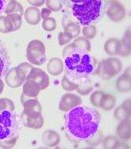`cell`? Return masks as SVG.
<instances>
[{"mask_svg":"<svg viewBox=\"0 0 131 149\" xmlns=\"http://www.w3.org/2000/svg\"><path fill=\"white\" fill-rule=\"evenodd\" d=\"M116 87L119 92L130 91V67L127 68L124 73L117 78Z\"/></svg>","mask_w":131,"mask_h":149,"instance_id":"12","label":"cell"},{"mask_svg":"<svg viewBox=\"0 0 131 149\" xmlns=\"http://www.w3.org/2000/svg\"><path fill=\"white\" fill-rule=\"evenodd\" d=\"M20 118L21 122H23L24 125L27 127H29V128L40 129L44 125V118L42 115H40L39 118H28L25 114H22Z\"/></svg>","mask_w":131,"mask_h":149,"instance_id":"20","label":"cell"},{"mask_svg":"<svg viewBox=\"0 0 131 149\" xmlns=\"http://www.w3.org/2000/svg\"><path fill=\"white\" fill-rule=\"evenodd\" d=\"M116 105V97L112 94H105L103 100L101 102L100 107L103 109L104 111H111Z\"/></svg>","mask_w":131,"mask_h":149,"instance_id":"23","label":"cell"},{"mask_svg":"<svg viewBox=\"0 0 131 149\" xmlns=\"http://www.w3.org/2000/svg\"><path fill=\"white\" fill-rule=\"evenodd\" d=\"M28 3L31 4L32 6L35 7H40L44 3V1H35V0H28Z\"/></svg>","mask_w":131,"mask_h":149,"instance_id":"43","label":"cell"},{"mask_svg":"<svg viewBox=\"0 0 131 149\" xmlns=\"http://www.w3.org/2000/svg\"><path fill=\"white\" fill-rule=\"evenodd\" d=\"M26 80H31L38 84L40 90H44L49 86V77L44 70L39 68H32L29 72Z\"/></svg>","mask_w":131,"mask_h":149,"instance_id":"9","label":"cell"},{"mask_svg":"<svg viewBox=\"0 0 131 149\" xmlns=\"http://www.w3.org/2000/svg\"><path fill=\"white\" fill-rule=\"evenodd\" d=\"M46 49L44 43L38 40H31L27 47V58L35 65H42L46 61Z\"/></svg>","mask_w":131,"mask_h":149,"instance_id":"6","label":"cell"},{"mask_svg":"<svg viewBox=\"0 0 131 149\" xmlns=\"http://www.w3.org/2000/svg\"><path fill=\"white\" fill-rule=\"evenodd\" d=\"M4 13H6L7 15L16 14L22 17V15H24V8L22 7V5L16 1H8V3L5 8Z\"/></svg>","mask_w":131,"mask_h":149,"instance_id":"22","label":"cell"},{"mask_svg":"<svg viewBox=\"0 0 131 149\" xmlns=\"http://www.w3.org/2000/svg\"><path fill=\"white\" fill-rule=\"evenodd\" d=\"M24 18L26 22L31 25L38 24L41 19L40 10L38 8L35 7H30L27 8V10H25Z\"/></svg>","mask_w":131,"mask_h":149,"instance_id":"15","label":"cell"},{"mask_svg":"<svg viewBox=\"0 0 131 149\" xmlns=\"http://www.w3.org/2000/svg\"><path fill=\"white\" fill-rule=\"evenodd\" d=\"M114 116L115 118H117V120H120V121H122L125 118H130V115L127 114V113L125 111V110L123 109V107L120 106L116 109V111L114 112Z\"/></svg>","mask_w":131,"mask_h":149,"instance_id":"37","label":"cell"},{"mask_svg":"<svg viewBox=\"0 0 131 149\" xmlns=\"http://www.w3.org/2000/svg\"><path fill=\"white\" fill-rule=\"evenodd\" d=\"M105 3L101 0L70 2L73 18L83 26H89L100 19L103 15Z\"/></svg>","mask_w":131,"mask_h":149,"instance_id":"3","label":"cell"},{"mask_svg":"<svg viewBox=\"0 0 131 149\" xmlns=\"http://www.w3.org/2000/svg\"><path fill=\"white\" fill-rule=\"evenodd\" d=\"M120 143L114 136H108L103 140V147L105 148H118Z\"/></svg>","mask_w":131,"mask_h":149,"instance_id":"31","label":"cell"},{"mask_svg":"<svg viewBox=\"0 0 131 149\" xmlns=\"http://www.w3.org/2000/svg\"><path fill=\"white\" fill-rule=\"evenodd\" d=\"M60 135L54 131L48 130L43 133L42 135V141L45 146L48 147H55L60 143Z\"/></svg>","mask_w":131,"mask_h":149,"instance_id":"17","label":"cell"},{"mask_svg":"<svg viewBox=\"0 0 131 149\" xmlns=\"http://www.w3.org/2000/svg\"><path fill=\"white\" fill-rule=\"evenodd\" d=\"M64 28V32H65L66 34L70 36L72 38L76 37L77 36H79L80 32V27L77 24L73 23L72 21L68 24H66Z\"/></svg>","mask_w":131,"mask_h":149,"instance_id":"24","label":"cell"},{"mask_svg":"<svg viewBox=\"0 0 131 149\" xmlns=\"http://www.w3.org/2000/svg\"><path fill=\"white\" fill-rule=\"evenodd\" d=\"M63 3L61 1H54V0H49L46 1V6L49 7L51 11H59L63 7Z\"/></svg>","mask_w":131,"mask_h":149,"instance_id":"36","label":"cell"},{"mask_svg":"<svg viewBox=\"0 0 131 149\" xmlns=\"http://www.w3.org/2000/svg\"><path fill=\"white\" fill-rule=\"evenodd\" d=\"M27 74L20 68L14 67L7 72L5 76V81L8 86L10 88H18L23 85L26 80Z\"/></svg>","mask_w":131,"mask_h":149,"instance_id":"7","label":"cell"},{"mask_svg":"<svg viewBox=\"0 0 131 149\" xmlns=\"http://www.w3.org/2000/svg\"><path fill=\"white\" fill-rule=\"evenodd\" d=\"M61 86H62L63 89L66 91H73V90L77 89L78 83L73 82L66 75H64L61 80Z\"/></svg>","mask_w":131,"mask_h":149,"instance_id":"28","label":"cell"},{"mask_svg":"<svg viewBox=\"0 0 131 149\" xmlns=\"http://www.w3.org/2000/svg\"><path fill=\"white\" fill-rule=\"evenodd\" d=\"M3 88H4V83L3 81L1 80L0 78V94H2V92H3Z\"/></svg>","mask_w":131,"mask_h":149,"instance_id":"44","label":"cell"},{"mask_svg":"<svg viewBox=\"0 0 131 149\" xmlns=\"http://www.w3.org/2000/svg\"><path fill=\"white\" fill-rule=\"evenodd\" d=\"M63 57L65 75L73 82L88 80L95 72L96 61L93 55L77 48L73 43L64 48Z\"/></svg>","mask_w":131,"mask_h":149,"instance_id":"2","label":"cell"},{"mask_svg":"<svg viewBox=\"0 0 131 149\" xmlns=\"http://www.w3.org/2000/svg\"><path fill=\"white\" fill-rule=\"evenodd\" d=\"M93 90V86L91 81L89 80H85L84 81H81L78 84V87H77V92L80 94H82V95H87L89 94Z\"/></svg>","mask_w":131,"mask_h":149,"instance_id":"25","label":"cell"},{"mask_svg":"<svg viewBox=\"0 0 131 149\" xmlns=\"http://www.w3.org/2000/svg\"><path fill=\"white\" fill-rule=\"evenodd\" d=\"M7 3H8V1H6V0H0V17H1L2 14L4 12L5 8L7 6Z\"/></svg>","mask_w":131,"mask_h":149,"instance_id":"42","label":"cell"},{"mask_svg":"<svg viewBox=\"0 0 131 149\" xmlns=\"http://www.w3.org/2000/svg\"><path fill=\"white\" fill-rule=\"evenodd\" d=\"M42 26H43V28L45 31H54L56 28V22H55V19L54 18L49 17L44 19Z\"/></svg>","mask_w":131,"mask_h":149,"instance_id":"33","label":"cell"},{"mask_svg":"<svg viewBox=\"0 0 131 149\" xmlns=\"http://www.w3.org/2000/svg\"><path fill=\"white\" fill-rule=\"evenodd\" d=\"M121 48L120 40L116 38H111L108 40L104 45L105 51L110 56H116L119 54Z\"/></svg>","mask_w":131,"mask_h":149,"instance_id":"19","label":"cell"},{"mask_svg":"<svg viewBox=\"0 0 131 149\" xmlns=\"http://www.w3.org/2000/svg\"><path fill=\"white\" fill-rule=\"evenodd\" d=\"M9 19H10V23L13 27V30L14 31H17L22 26V18L16 14H11L7 15Z\"/></svg>","mask_w":131,"mask_h":149,"instance_id":"34","label":"cell"},{"mask_svg":"<svg viewBox=\"0 0 131 149\" xmlns=\"http://www.w3.org/2000/svg\"><path fill=\"white\" fill-rule=\"evenodd\" d=\"M18 138H19V135H16L10 138V139H5V140H0V147L3 148H12L15 145Z\"/></svg>","mask_w":131,"mask_h":149,"instance_id":"35","label":"cell"},{"mask_svg":"<svg viewBox=\"0 0 131 149\" xmlns=\"http://www.w3.org/2000/svg\"><path fill=\"white\" fill-rule=\"evenodd\" d=\"M121 43V48L119 55L123 56H127L130 54V28L128 29L125 34L123 39L120 40Z\"/></svg>","mask_w":131,"mask_h":149,"instance_id":"21","label":"cell"},{"mask_svg":"<svg viewBox=\"0 0 131 149\" xmlns=\"http://www.w3.org/2000/svg\"><path fill=\"white\" fill-rule=\"evenodd\" d=\"M19 67L20 68L21 70H24V72L27 75H28V73H29V72L31 71V69L33 68L31 65H30V64H28V63H26V62L20 64V65H19Z\"/></svg>","mask_w":131,"mask_h":149,"instance_id":"39","label":"cell"},{"mask_svg":"<svg viewBox=\"0 0 131 149\" xmlns=\"http://www.w3.org/2000/svg\"><path fill=\"white\" fill-rule=\"evenodd\" d=\"M117 135L120 139L128 140L130 139V120L125 118L122 120L117 128Z\"/></svg>","mask_w":131,"mask_h":149,"instance_id":"16","label":"cell"},{"mask_svg":"<svg viewBox=\"0 0 131 149\" xmlns=\"http://www.w3.org/2000/svg\"><path fill=\"white\" fill-rule=\"evenodd\" d=\"M107 15L111 20L114 22H120L125 15V7L118 2H113L110 8L107 10Z\"/></svg>","mask_w":131,"mask_h":149,"instance_id":"11","label":"cell"},{"mask_svg":"<svg viewBox=\"0 0 131 149\" xmlns=\"http://www.w3.org/2000/svg\"><path fill=\"white\" fill-rule=\"evenodd\" d=\"M47 69L50 74L53 76H58L64 70V63L60 58L54 57L49 61Z\"/></svg>","mask_w":131,"mask_h":149,"instance_id":"18","label":"cell"},{"mask_svg":"<svg viewBox=\"0 0 131 149\" xmlns=\"http://www.w3.org/2000/svg\"><path fill=\"white\" fill-rule=\"evenodd\" d=\"M82 103L81 98L77 94L67 93L60 98L59 103V109L64 112H68L76 107L80 106Z\"/></svg>","mask_w":131,"mask_h":149,"instance_id":"8","label":"cell"},{"mask_svg":"<svg viewBox=\"0 0 131 149\" xmlns=\"http://www.w3.org/2000/svg\"><path fill=\"white\" fill-rule=\"evenodd\" d=\"M72 37L69 36L68 34H66L65 32H60L59 33V36H58V41H59V45H67L68 43L71 41V40H72Z\"/></svg>","mask_w":131,"mask_h":149,"instance_id":"38","label":"cell"},{"mask_svg":"<svg viewBox=\"0 0 131 149\" xmlns=\"http://www.w3.org/2000/svg\"><path fill=\"white\" fill-rule=\"evenodd\" d=\"M82 33L85 38L87 40H92L97 34V28L94 25L85 26L83 28Z\"/></svg>","mask_w":131,"mask_h":149,"instance_id":"30","label":"cell"},{"mask_svg":"<svg viewBox=\"0 0 131 149\" xmlns=\"http://www.w3.org/2000/svg\"><path fill=\"white\" fill-rule=\"evenodd\" d=\"M0 31L3 33H9L14 31L12 24L7 15L0 17Z\"/></svg>","mask_w":131,"mask_h":149,"instance_id":"26","label":"cell"},{"mask_svg":"<svg viewBox=\"0 0 131 149\" xmlns=\"http://www.w3.org/2000/svg\"><path fill=\"white\" fill-rule=\"evenodd\" d=\"M121 107H123V109L127 113V114L130 116V99H127V100L125 101Z\"/></svg>","mask_w":131,"mask_h":149,"instance_id":"40","label":"cell"},{"mask_svg":"<svg viewBox=\"0 0 131 149\" xmlns=\"http://www.w3.org/2000/svg\"><path fill=\"white\" fill-rule=\"evenodd\" d=\"M21 118L14 111H0V140L18 135L20 131Z\"/></svg>","mask_w":131,"mask_h":149,"instance_id":"4","label":"cell"},{"mask_svg":"<svg viewBox=\"0 0 131 149\" xmlns=\"http://www.w3.org/2000/svg\"><path fill=\"white\" fill-rule=\"evenodd\" d=\"M105 94L101 90H96L94 91L93 94H91L90 96V101L92 102V104L96 107H100L101 102L103 100V97L105 96Z\"/></svg>","mask_w":131,"mask_h":149,"instance_id":"27","label":"cell"},{"mask_svg":"<svg viewBox=\"0 0 131 149\" xmlns=\"http://www.w3.org/2000/svg\"><path fill=\"white\" fill-rule=\"evenodd\" d=\"M40 88L36 82L31 80H26L23 86V94L28 97H36L40 92Z\"/></svg>","mask_w":131,"mask_h":149,"instance_id":"14","label":"cell"},{"mask_svg":"<svg viewBox=\"0 0 131 149\" xmlns=\"http://www.w3.org/2000/svg\"><path fill=\"white\" fill-rule=\"evenodd\" d=\"M122 65L120 60L116 57H110L101 61L96 73L103 79H110L121 72Z\"/></svg>","mask_w":131,"mask_h":149,"instance_id":"5","label":"cell"},{"mask_svg":"<svg viewBox=\"0 0 131 149\" xmlns=\"http://www.w3.org/2000/svg\"><path fill=\"white\" fill-rule=\"evenodd\" d=\"M101 117L96 110L78 106L68 111L64 117V129L69 138L76 141H89L97 135Z\"/></svg>","mask_w":131,"mask_h":149,"instance_id":"1","label":"cell"},{"mask_svg":"<svg viewBox=\"0 0 131 149\" xmlns=\"http://www.w3.org/2000/svg\"><path fill=\"white\" fill-rule=\"evenodd\" d=\"M10 60L7 49L0 40V78L7 73L10 68Z\"/></svg>","mask_w":131,"mask_h":149,"instance_id":"13","label":"cell"},{"mask_svg":"<svg viewBox=\"0 0 131 149\" xmlns=\"http://www.w3.org/2000/svg\"><path fill=\"white\" fill-rule=\"evenodd\" d=\"M73 44L76 45L77 48L83 49L87 52H89L91 49V45H90L89 40H87L85 37H78L73 41Z\"/></svg>","mask_w":131,"mask_h":149,"instance_id":"29","label":"cell"},{"mask_svg":"<svg viewBox=\"0 0 131 149\" xmlns=\"http://www.w3.org/2000/svg\"><path fill=\"white\" fill-rule=\"evenodd\" d=\"M15 105L13 102L9 98H0V111H14Z\"/></svg>","mask_w":131,"mask_h":149,"instance_id":"32","label":"cell"},{"mask_svg":"<svg viewBox=\"0 0 131 149\" xmlns=\"http://www.w3.org/2000/svg\"><path fill=\"white\" fill-rule=\"evenodd\" d=\"M23 106H24L23 114H25L28 118H36L41 115L42 107L38 100L32 98L27 99L23 103Z\"/></svg>","mask_w":131,"mask_h":149,"instance_id":"10","label":"cell"},{"mask_svg":"<svg viewBox=\"0 0 131 149\" xmlns=\"http://www.w3.org/2000/svg\"><path fill=\"white\" fill-rule=\"evenodd\" d=\"M52 13V11L48 9V8H43L41 10V13H40V16L41 18H43L44 19L49 18L50 16V15Z\"/></svg>","mask_w":131,"mask_h":149,"instance_id":"41","label":"cell"}]
</instances>
